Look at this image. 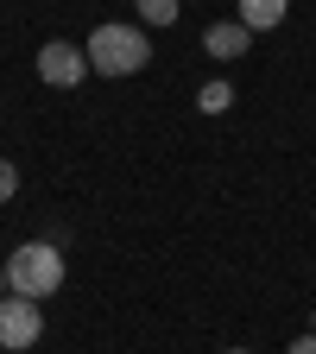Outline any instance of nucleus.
Instances as JSON below:
<instances>
[{"label": "nucleus", "instance_id": "1", "mask_svg": "<svg viewBox=\"0 0 316 354\" xmlns=\"http://www.w3.org/2000/svg\"><path fill=\"white\" fill-rule=\"evenodd\" d=\"M7 291L13 297H32V304H44L51 291H64V247H51V241L13 247V259H7Z\"/></svg>", "mask_w": 316, "mask_h": 354}, {"label": "nucleus", "instance_id": "2", "mask_svg": "<svg viewBox=\"0 0 316 354\" xmlns=\"http://www.w3.org/2000/svg\"><path fill=\"white\" fill-rule=\"evenodd\" d=\"M82 57H89V70H102V76H140L152 64V44H146L140 26H95L89 44H82Z\"/></svg>", "mask_w": 316, "mask_h": 354}, {"label": "nucleus", "instance_id": "3", "mask_svg": "<svg viewBox=\"0 0 316 354\" xmlns=\"http://www.w3.org/2000/svg\"><path fill=\"white\" fill-rule=\"evenodd\" d=\"M44 335V317H38V304L32 297H0V348H32Z\"/></svg>", "mask_w": 316, "mask_h": 354}, {"label": "nucleus", "instance_id": "4", "mask_svg": "<svg viewBox=\"0 0 316 354\" xmlns=\"http://www.w3.org/2000/svg\"><path fill=\"white\" fill-rule=\"evenodd\" d=\"M38 76L51 82V88H76V82L89 76V57H82V44H64V38L38 44Z\"/></svg>", "mask_w": 316, "mask_h": 354}, {"label": "nucleus", "instance_id": "5", "mask_svg": "<svg viewBox=\"0 0 316 354\" xmlns=\"http://www.w3.org/2000/svg\"><path fill=\"white\" fill-rule=\"evenodd\" d=\"M247 44H253V32H247L241 19H221V26H209V32H203V51H209L215 64H234V57H247Z\"/></svg>", "mask_w": 316, "mask_h": 354}, {"label": "nucleus", "instance_id": "6", "mask_svg": "<svg viewBox=\"0 0 316 354\" xmlns=\"http://www.w3.org/2000/svg\"><path fill=\"white\" fill-rule=\"evenodd\" d=\"M285 13H291V0H241V26L247 32H272Z\"/></svg>", "mask_w": 316, "mask_h": 354}, {"label": "nucleus", "instance_id": "7", "mask_svg": "<svg viewBox=\"0 0 316 354\" xmlns=\"http://www.w3.org/2000/svg\"><path fill=\"white\" fill-rule=\"evenodd\" d=\"M196 108H203V114H228V108H234V88H228V82H203V88H196Z\"/></svg>", "mask_w": 316, "mask_h": 354}, {"label": "nucleus", "instance_id": "8", "mask_svg": "<svg viewBox=\"0 0 316 354\" xmlns=\"http://www.w3.org/2000/svg\"><path fill=\"white\" fill-rule=\"evenodd\" d=\"M177 13H184V0H140L146 26H177Z\"/></svg>", "mask_w": 316, "mask_h": 354}, {"label": "nucleus", "instance_id": "9", "mask_svg": "<svg viewBox=\"0 0 316 354\" xmlns=\"http://www.w3.org/2000/svg\"><path fill=\"white\" fill-rule=\"evenodd\" d=\"M13 190H19V165L0 158V203H13Z\"/></svg>", "mask_w": 316, "mask_h": 354}, {"label": "nucleus", "instance_id": "10", "mask_svg": "<svg viewBox=\"0 0 316 354\" xmlns=\"http://www.w3.org/2000/svg\"><path fill=\"white\" fill-rule=\"evenodd\" d=\"M285 354H316V335H297V342H291Z\"/></svg>", "mask_w": 316, "mask_h": 354}, {"label": "nucleus", "instance_id": "11", "mask_svg": "<svg viewBox=\"0 0 316 354\" xmlns=\"http://www.w3.org/2000/svg\"><path fill=\"white\" fill-rule=\"evenodd\" d=\"M0 297H7V266H0Z\"/></svg>", "mask_w": 316, "mask_h": 354}, {"label": "nucleus", "instance_id": "12", "mask_svg": "<svg viewBox=\"0 0 316 354\" xmlns=\"http://www.w3.org/2000/svg\"><path fill=\"white\" fill-rule=\"evenodd\" d=\"M228 354H247V348H228Z\"/></svg>", "mask_w": 316, "mask_h": 354}]
</instances>
